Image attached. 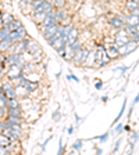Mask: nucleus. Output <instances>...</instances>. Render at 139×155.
<instances>
[{"label": "nucleus", "instance_id": "0eeeda50", "mask_svg": "<svg viewBox=\"0 0 139 155\" xmlns=\"http://www.w3.org/2000/svg\"><path fill=\"white\" fill-rule=\"evenodd\" d=\"M128 40H130V36H128L125 29H118L116 36H114V43H117V46H123L125 43H128Z\"/></svg>", "mask_w": 139, "mask_h": 155}, {"label": "nucleus", "instance_id": "72a5a7b5", "mask_svg": "<svg viewBox=\"0 0 139 155\" xmlns=\"http://www.w3.org/2000/svg\"><path fill=\"white\" fill-rule=\"evenodd\" d=\"M70 75H71V79H72V81H74V82H77V83H78V82H79V79H78V78L75 76V75H72V74H70Z\"/></svg>", "mask_w": 139, "mask_h": 155}, {"label": "nucleus", "instance_id": "7c9ffc66", "mask_svg": "<svg viewBox=\"0 0 139 155\" xmlns=\"http://www.w3.org/2000/svg\"><path fill=\"white\" fill-rule=\"evenodd\" d=\"M3 76H6V71H4V67H0V79H3Z\"/></svg>", "mask_w": 139, "mask_h": 155}, {"label": "nucleus", "instance_id": "6ab92c4d", "mask_svg": "<svg viewBox=\"0 0 139 155\" xmlns=\"http://www.w3.org/2000/svg\"><path fill=\"white\" fill-rule=\"evenodd\" d=\"M14 19H16V18H14L11 14H9V13L4 14V15H3V25H4V26H9L10 24L14 21Z\"/></svg>", "mask_w": 139, "mask_h": 155}, {"label": "nucleus", "instance_id": "4468645a", "mask_svg": "<svg viewBox=\"0 0 139 155\" xmlns=\"http://www.w3.org/2000/svg\"><path fill=\"white\" fill-rule=\"evenodd\" d=\"M125 24H127V25H135L136 26L139 24V15H136V14H134V13L127 14Z\"/></svg>", "mask_w": 139, "mask_h": 155}, {"label": "nucleus", "instance_id": "58836bf2", "mask_svg": "<svg viewBox=\"0 0 139 155\" xmlns=\"http://www.w3.org/2000/svg\"><path fill=\"white\" fill-rule=\"evenodd\" d=\"M92 2H99V0H92Z\"/></svg>", "mask_w": 139, "mask_h": 155}, {"label": "nucleus", "instance_id": "2f4dec72", "mask_svg": "<svg viewBox=\"0 0 139 155\" xmlns=\"http://www.w3.org/2000/svg\"><path fill=\"white\" fill-rule=\"evenodd\" d=\"M74 132H75V126H72V125H71V126H70V127H68V132H67V133H68V134H70V136H71Z\"/></svg>", "mask_w": 139, "mask_h": 155}, {"label": "nucleus", "instance_id": "f257e3e1", "mask_svg": "<svg viewBox=\"0 0 139 155\" xmlns=\"http://www.w3.org/2000/svg\"><path fill=\"white\" fill-rule=\"evenodd\" d=\"M95 55H96V64H95V67H97V68L104 67V65H107L111 61V58L106 53V48H104L103 43H100V45L97 46V50H95Z\"/></svg>", "mask_w": 139, "mask_h": 155}, {"label": "nucleus", "instance_id": "cd10ccee", "mask_svg": "<svg viewBox=\"0 0 139 155\" xmlns=\"http://www.w3.org/2000/svg\"><path fill=\"white\" fill-rule=\"evenodd\" d=\"M103 86H104V83L102 81H96V82H95V89H96V90H102V89H103Z\"/></svg>", "mask_w": 139, "mask_h": 155}, {"label": "nucleus", "instance_id": "f704fd0d", "mask_svg": "<svg viewBox=\"0 0 139 155\" xmlns=\"http://www.w3.org/2000/svg\"><path fill=\"white\" fill-rule=\"evenodd\" d=\"M107 101H109V97H107V96H103V97H102V103L106 104Z\"/></svg>", "mask_w": 139, "mask_h": 155}, {"label": "nucleus", "instance_id": "423d86ee", "mask_svg": "<svg viewBox=\"0 0 139 155\" xmlns=\"http://www.w3.org/2000/svg\"><path fill=\"white\" fill-rule=\"evenodd\" d=\"M104 48H106V53L109 54V57L111 58V61L120 57L118 46H117V43H114V40L113 42H110V43H104Z\"/></svg>", "mask_w": 139, "mask_h": 155}, {"label": "nucleus", "instance_id": "4be33fe9", "mask_svg": "<svg viewBox=\"0 0 139 155\" xmlns=\"http://www.w3.org/2000/svg\"><path fill=\"white\" fill-rule=\"evenodd\" d=\"M52 3L56 8H63L67 4V0H52Z\"/></svg>", "mask_w": 139, "mask_h": 155}, {"label": "nucleus", "instance_id": "c756f323", "mask_svg": "<svg viewBox=\"0 0 139 155\" xmlns=\"http://www.w3.org/2000/svg\"><path fill=\"white\" fill-rule=\"evenodd\" d=\"M134 108H135V105H131L130 107V111H128V115H127V120H130L131 119V116H132V112H134Z\"/></svg>", "mask_w": 139, "mask_h": 155}, {"label": "nucleus", "instance_id": "5701e85b", "mask_svg": "<svg viewBox=\"0 0 139 155\" xmlns=\"http://www.w3.org/2000/svg\"><path fill=\"white\" fill-rule=\"evenodd\" d=\"M110 134H111L110 132H106V133H103V134H100V136H99V137H97V140H99V143H100V144H103V143H106L107 140H109V137H110Z\"/></svg>", "mask_w": 139, "mask_h": 155}, {"label": "nucleus", "instance_id": "c85d7f7f", "mask_svg": "<svg viewBox=\"0 0 139 155\" xmlns=\"http://www.w3.org/2000/svg\"><path fill=\"white\" fill-rule=\"evenodd\" d=\"M52 118H53V120H56V122H58V118H60V110H56L54 112H53Z\"/></svg>", "mask_w": 139, "mask_h": 155}, {"label": "nucleus", "instance_id": "20e7f679", "mask_svg": "<svg viewBox=\"0 0 139 155\" xmlns=\"http://www.w3.org/2000/svg\"><path fill=\"white\" fill-rule=\"evenodd\" d=\"M26 51L29 53V54L33 57V62H39L40 61V58H42V47L39 46V43H36L35 40H32L31 39V42H29L28 47H26Z\"/></svg>", "mask_w": 139, "mask_h": 155}, {"label": "nucleus", "instance_id": "9d476101", "mask_svg": "<svg viewBox=\"0 0 139 155\" xmlns=\"http://www.w3.org/2000/svg\"><path fill=\"white\" fill-rule=\"evenodd\" d=\"M58 24H60V22H58L57 19H56L54 15H47L45 18V21L40 24V29L47 28V26H54V25H58Z\"/></svg>", "mask_w": 139, "mask_h": 155}, {"label": "nucleus", "instance_id": "473e14b6", "mask_svg": "<svg viewBox=\"0 0 139 155\" xmlns=\"http://www.w3.org/2000/svg\"><path fill=\"white\" fill-rule=\"evenodd\" d=\"M138 103H139V93H138V94H136V97H135V100H134V103H132V104H134V105H136V104H138Z\"/></svg>", "mask_w": 139, "mask_h": 155}, {"label": "nucleus", "instance_id": "412c9836", "mask_svg": "<svg viewBox=\"0 0 139 155\" xmlns=\"http://www.w3.org/2000/svg\"><path fill=\"white\" fill-rule=\"evenodd\" d=\"M19 26H23V22H21L19 19H14L13 22L9 25V28H10V31H16V29H18Z\"/></svg>", "mask_w": 139, "mask_h": 155}, {"label": "nucleus", "instance_id": "bb28decb", "mask_svg": "<svg viewBox=\"0 0 139 155\" xmlns=\"http://www.w3.org/2000/svg\"><path fill=\"white\" fill-rule=\"evenodd\" d=\"M74 118H75V123H77V125H79V123H81V122H84V120L86 119V116H84V118H81V116L78 115V114H75V115H74Z\"/></svg>", "mask_w": 139, "mask_h": 155}, {"label": "nucleus", "instance_id": "7ed1b4c3", "mask_svg": "<svg viewBox=\"0 0 139 155\" xmlns=\"http://www.w3.org/2000/svg\"><path fill=\"white\" fill-rule=\"evenodd\" d=\"M89 53H91V48H88V47L84 46L79 51H77L74 54V57H72V62H74L77 67H82V65H85L88 57H89Z\"/></svg>", "mask_w": 139, "mask_h": 155}, {"label": "nucleus", "instance_id": "e433bc0d", "mask_svg": "<svg viewBox=\"0 0 139 155\" xmlns=\"http://www.w3.org/2000/svg\"><path fill=\"white\" fill-rule=\"evenodd\" d=\"M95 152H96V154H103V150L102 148H95Z\"/></svg>", "mask_w": 139, "mask_h": 155}, {"label": "nucleus", "instance_id": "a878e982", "mask_svg": "<svg viewBox=\"0 0 139 155\" xmlns=\"http://www.w3.org/2000/svg\"><path fill=\"white\" fill-rule=\"evenodd\" d=\"M58 154H65V147L63 144V139H60V144H58Z\"/></svg>", "mask_w": 139, "mask_h": 155}, {"label": "nucleus", "instance_id": "1a4fd4ad", "mask_svg": "<svg viewBox=\"0 0 139 155\" xmlns=\"http://www.w3.org/2000/svg\"><path fill=\"white\" fill-rule=\"evenodd\" d=\"M58 28H60V24H58V25H54V26H47V28H43L42 29V36L46 39V40H47V39H50L56 32H57Z\"/></svg>", "mask_w": 139, "mask_h": 155}, {"label": "nucleus", "instance_id": "f3484780", "mask_svg": "<svg viewBox=\"0 0 139 155\" xmlns=\"http://www.w3.org/2000/svg\"><path fill=\"white\" fill-rule=\"evenodd\" d=\"M11 144V140H10L9 136H6L3 132L0 133V145H3V147H9Z\"/></svg>", "mask_w": 139, "mask_h": 155}, {"label": "nucleus", "instance_id": "ddd939ff", "mask_svg": "<svg viewBox=\"0 0 139 155\" xmlns=\"http://www.w3.org/2000/svg\"><path fill=\"white\" fill-rule=\"evenodd\" d=\"M70 46V48H71V54H72V57H74V54L77 51H79V50H81L82 47H84V43H82V40L79 38L77 39V40H75L74 43H71V45H68Z\"/></svg>", "mask_w": 139, "mask_h": 155}, {"label": "nucleus", "instance_id": "2eb2a0df", "mask_svg": "<svg viewBox=\"0 0 139 155\" xmlns=\"http://www.w3.org/2000/svg\"><path fill=\"white\" fill-rule=\"evenodd\" d=\"M78 38H79V31H78L77 28H74L71 32H70V35L67 36V45H71V43H74Z\"/></svg>", "mask_w": 139, "mask_h": 155}, {"label": "nucleus", "instance_id": "c9c22d12", "mask_svg": "<svg viewBox=\"0 0 139 155\" xmlns=\"http://www.w3.org/2000/svg\"><path fill=\"white\" fill-rule=\"evenodd\" d=\"M124 130H125V132H128V133H131V127H130V125L124 126Z\"/></svg>", "mask_w": 139, "mask_h": 155}, {"label": "nucleus", "instance_id": "dca6fc26", "mask_svg": "<svg viewBox=\"0 0 139 155\" xmlns=\"http://www.w3.org/2000/svg\"><path fill=\"white\" fill-rule=\"evenodd\" d=\"M125 108H127V98L123 101V105H121V110H120V112H118V115H117V118L114 119V122H113V126L116 125V123H118L121 120V118L124 116V114H125Z\"/></svg>", "mask_w": 139, "mask_h": 155}, {"label": "nucleus", "instance_id": "b1692460", "mask_svg": "<svg viewBox=\"0 0 139 155\" xmlns=\"http://www.w3.org/2000/svg\"><path fill=\"white\" fill-rule=\"evenodd\" d=\"M121 143H123V137H120V139L117 140L116 143H114V147H113V154H117V151L120 150V147H121Z\"/></svg>", "mask_w": 139, "mask_h": 155}, {"label": "nucleus", "instance_id": "a19ab883", "mask_svg": "<svg viewBox=\"0 0 139 155\" xmlns=\"http://www.w3.org/2000/svg\"><path fill=\"white\" fill-rule=\"evenodd\" d=\"M0 67H3V65H2V64H0Z\"/></svg>", "mask_w": 139, "mask_h": 155}, {"label": "nucleus", "instance_id": "6e6552de", "mask_svg": "<svg viewBox=\"0 0 139 155\" xmlns=\"http://www.w3.org/2000/svg\"><path fill=\"white\" fill-rule=\"evenodd\" d=\"M139 140V130H135V132H131L130 133V148H127V152L128 154H132L134 148H135V144L138 143Z\"/></svg>", "mask_w": 139, "mask_h": 155}, {"label": "nucleus", "instance_id": "39448f33", "mask_svg": "<svg viewBox=\"0 0 139 155\" xmlns=\"http://www.w3.org/2000/svg\"><path fill=\"white\" fill-rule=\"evenodd\" d=\"M107 22H109V25H110L113 29H116V31H118V29H123L124 26H125V19H124L123 17L120 15V14L110 17Z\"/></svg>", "mask_w": 139, "mask_h": 155}, {"label": "nucleus", "instance_id": "f03ea898", "mask_svg": "<svg viewBox=\"0 0 139 155\" xmlns=\"http://www.w3.org/2000/svg\"><path fill=\"white\" fill-rule=\"evenodd\" d=\"M139 47V42L138 40H134V39H130L128 43L123 46H118V53H120V57H127V55L132 54L136 48Z\"/></svg>", "mask_w": 139, "mask_h": 155}, {"label": "nucleus", "instance_id": "a211bd4d", "mask_svg": "<svg viewBox=\"0 0 139 155\" xmlns=\"http://www.w3.org/2000/svg\"><path fill=\"white\" fill-rule=\"evenodd\" d=\"M82 147H84V140H81V139H78L77 141L72 143V144H71L72 151H81Z\"/></svg>", "mask_w": 139, "mask_h": 155}, {"label": "nucleus", "instance_id": "9b49d317", "mask_svg": "<svg viewBox=\"0 0 139 155\" xmlns=\"http://www.w3.org/2000/svg\"><path fill=\"white\" fill-rule=\"evenodd\" d=\"M136 7H138V2L136 0H127L125 4H124V11L127 14H130V13H132Z\"/></svg>", "mask_w": 139, "mask_h": 155}, {"label": "nucleus", "instance_id": "4c0bfd02", "mask_svg": "<svg viewBox=\"0 0 139 155\" xmlns=\"http://www.w3.org/2000/svg\"><path fill=\"white\" fill-rule=\"evenodd\" d=\"M132 13H134V14H136V15H139V4H138V7H136V8L134 10Z\"/></svg>", "mask_w": 139, "mask_h": 155}, {"label": "nucleus", "instance_id": "393cba45", "mask_svg": "<svg viewBox=\"0 0 139 155\" xmlns=\"http://www.w3.org/2000/svg\"><path fill=\"white\" fill-rule=\"evenodd\" d=\"M128 68H130V67H128V65H123V67L114 68L113 71H114V72H116V71H120V72H121V75H123V76H124V74H125V72L128 71Z\"/></svg>", "mask_w": 139, "mask_h": 155}, {"label": "nucleus", "instance_id": "aec40b11", "mask_svg": "<svg viewBox=\"0 0 139 155\" xmlns=\"http://www.w3.org/2000/svg\"><path fill=\"white\" fill-rule=\"evenodd\" d=\"M124 132V125L121 122H118V123H116L114 125V130H113V134H121V133Z\"/></svg>", "mask_w": 139, "mask_h": 155}, {"label": "nucleus", "instance_id": "ea45409f", "mask_svg": "<svg viewBox=\"0 0 139 155\" xmlns=\"http://www.w3.org/2000/svg\"><path fill=\"white\" fill-rule=\"evenodd\" d=\"M136 26H138V31H139V24H138V25H136Z\"/></svg>", "mask_w": 139, "mask_h": 155}, {"label": "nucleus", "instance_id": "f8f14e48", "mask_svg": "<svg viewBox=\"0 0 139 155\" xmlns=\"http://www.w3.org/2000/svg\"><path fill=\"white\" fill-rule=\"evenodd\" d=\"M54 17H56V19H57L58 22L61 24L63 21H64V19L68 17L67 10H65L64 7H63V8H56V14H54Z\"/></svg>", "mask_w": 139, "mask_h": 155}]
</instances>
